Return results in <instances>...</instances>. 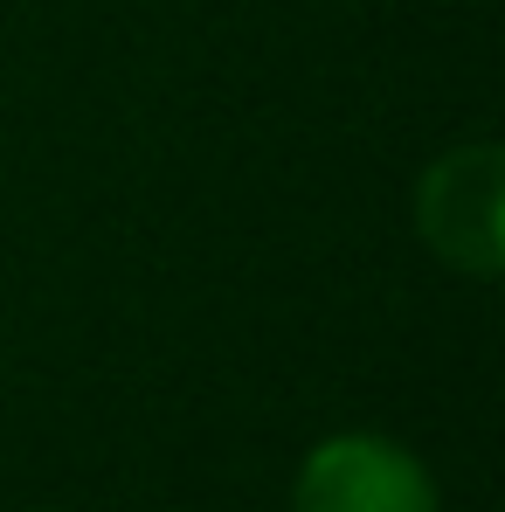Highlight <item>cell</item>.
Listing matches in <instances>:
<instances>
[{
	"instance_id": "1",
	"label": "cell",
	"mask_w": 505,
	"mask_h": 512,
	"mask_svg": "<svg viewBox=\"0 0 505 512\" xmlns=\"http://www.w3.org/2000/svg\"><path fill=\"white\" fill-rule=\"evenodd\" d=\"M409 215H416L422 250L443 270H457L471 284H492L505 270V153L492 139L443 146L416 173Z\"/></svg>"
},
{
	"instance_id": "2",
	"label": "cell",
	"mask_w": 505,
	"mask_h": 512,
	"mask_svg": "<svg viewBox=\"0 0 505 512\" xmlns=\"http://www.w3.org/2000/svg\"><path fill=\"white\" fill-rule=\"evenodd\" d=\"M291 512H443V485L388 429H333L291 471Z\"/></svg>"
}]
</instances>
